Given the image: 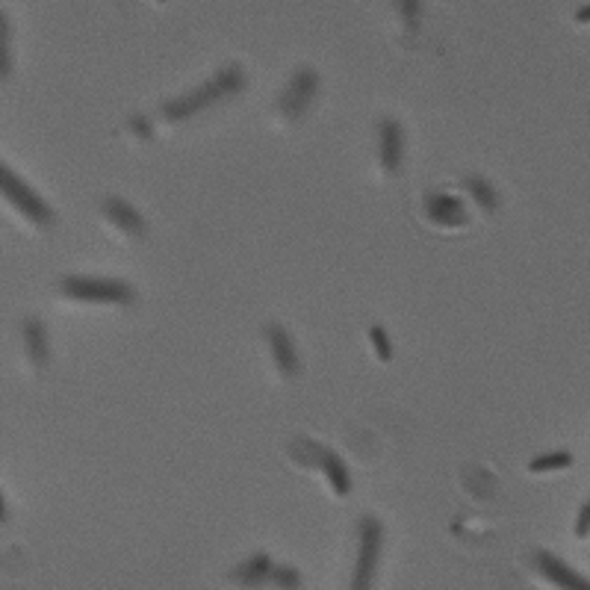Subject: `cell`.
Segmentation results:
<instances>
[{"label":"cell","mask_w":590,"mask_h":590,"mask_svg":"<svg viewBox=\"0 0 590 590\" xmlns=\"http://www.w3.org/2000/svg\"><path fill=\"white\" fill-rule=\"evenodd\" d=\"M248 77H245V68L242 65H225L222 71H216L210 80H204L201 86H195L192 92L180 95V98H172L160 107V118L169 121V124H177V121H186V118L198 116L216 104H222L225 98L231 95H239L245 89Z\"/></svg>","instance_id":"6da1fadb"},{"label":"cell","mask_w":590,"mask_h":590,"mask_svg":"<svg viewBox=\"0 0 590 590\" xmlns=\"http://www.w3.org/2000/svg\"><path fill=\"white\" fill-rule=\"evenodd\" d=\"M0 198L15 207L27 222H33L36 228H51L57 222L51 204L33 189L24 183V177H18L6 163H0Z\"/></svg>","instance_id":"7a4b0ae2"},{"label":"cell","mask_w":590,"mask_h":590,"mask_svg":"<svg viewBox=\"0 0 590 590\" xmlns=\"http://www.w3.org/2000/svg\"><path fill=\"white\" fill-rule=\"evenodd\" d=\"M59 293L71 301L83 304H133L136 290L127 281L118 278H86V275H68L59 281Z\"/></svg>","instance_id":"3957f363"},{"label":"cell","mask_w":590,"mask_h":590,"mask_svg":"<svg viewBox=\"0 0 590 590\" xmlns=\"http://www.w3.org/2000/svg\"><path fill=\"white\" fill-rule=\"evenodd\" d=\"M384 549V526L375 517H363L357 526V561H354L352 588L349 590H372L378 561Z\"/></svg>","instance_id":"277c9868"},{"label":"cell","mask_w":590,"mask_h":590,"mask_svg":"<svg viewBox=\"0 0 590 590\" xmlns=\"http://www.w3.org/2000/svg\"><path fill=\"white\" fill-rule=\"evenodd\" d=\"M293 455L298 464H307V467H319L328 487L337 493V496H349L352 493V472L346 467V461L334 452V449H325L313 440H304L298 437L293 443Z\"/></svg>","instance_id":"5b68a950"},{"label":"cell","mask_w":590,"mask_h":590,"mask_svg":"<svg viewBox=\"0 0 590 590\" xmlns=\"http://www.w3.org/2000/svg\"><path fill=\"white\" fill-rule=\"evenodd\" d=\"M316 95H319V74H316V68L301 65V68H295L284 95L278 98L275 113H278L281 121H298L301 116H307V110L313 107Z\"/></svg>","instance_id":"8992f818"},{"label":"cell","mask_w":590,"mask_h":590,"mask_svg":"<svg viewBox=\"0 0 590 590\" xmlns=\"http://www.w3.org/2000/svg\"><path fill=\"white\" fill-rule=\"evenodd\" d=\"M378 163L384 175H396L405 163V127L396 118L378 124Z\"/></svg>","instance_id":"52a82bcc"},{"label":"cell","mask_w":590,"mask_h":590,"mask_svg":"<svg viewBox=\"0 0 590 590\" xmlns=\"http://www.w3.org/2000/svg\"><path fill=\"white\" fill-rule=\"evenodd\" d=\"M101 213H104V219L116 228L118 234H124L127 239H145L148 236L145 216L133 204H127L124 198H104Z\"/></svg>","instance_id":"ba28073f"},{"label":"cell","mask_w":590,"mask_h":590,"mask_svg":"<svg viewBox=\"0 0 590 590\" xmlns=\"http://www.w3.org/2000/svg\"><path fill=\"white\" fill-rule=\"evenodd\" d=\"M425 213L440 228H464L470 222L467 204L458 195H449V192H431L425 198Z\"/></svg>","instance_id":"9c48e42d"},{"label":"cell","mask_w":590,"mask_h":590,"mask_svg":"<svg viewBox=\"0 0 590 590\" xmlns=\"http://www.w3.org/2000/svg\"><path fill=\"white\" fill-rule=\"evenodd\" d=\"M266 343H269V349H272V360H275V366H278V372L284 375V378H295L298 372H301V357H298V349H295L293 343V334L284 328V325H269L266 328Z\"/></svg>","instance_id":"30bf717a"},{"label":"cell","mask_w":590,"mask_h":590,"mask_svg":"<svg viewBox=\"0 0 590 590\" xmlns=\"http://www.w3.org/2000/svg\"><path fill=\"white\" fill-rule=\"evenodd\" d=\"M531 561H534V570L558 590H590L588 582L573 567H567L561 558H555L552 552H534Z\"/></svg>","instance_id":"8fae6325"},{"label":"cell","mask_w":590,"mask_h":590,"mask_svg":"<svg viewBox=\"0 0 590 590\" xmlns=\"http://www.w3.org/2000/svg\"><path fill=\"white\" fill-rule=\"evenodd\" d=\"M21 337H24V352L30 357V363L39 372L48 369L51 366V337H48V328L36 316H30L24 322V328H21Z\"/></svg>","instance_id":"7c38bea8"},{"label":"cell","mask_w":590,"mask_h":590,"mask_svg":"<svg viewBox=\"0 0 590 590\" xmlns=\"http://www.w3.org/2000/svg\"><path fill=\"white\" fill-rule=\"evenodd\" d=\"M272 558L266 552H254L251 558H245L234 573H231V582L239 585V588H263L269 585V573H272Z\"/></svg>","instance_id":"4fadbf2b"},{"label":"cell","mask_w":590,"mask_h":590,"mask_svg":"<svg viewBox=\"0 0 590 590\" xmlns=\"http://www.w3.org/2000/svg\"><path fill=\"white\" fill-rule=\"evenodd\" d=\"M464 189L472 195V201L484 210V213H496L499 210V192L484 180V177H464Z\"/></svg>","instance_id":"5bb4252c"},{"label":"cell","mask_w":590,"mask_h":590,"mask_svg":"<svg viewBox=\"0 0 590 590\" xmlns=\"http://www.w3.org/2000/svg\"><path fill=\"white\" fill-rule=\"evenodd\" d=\"M12 74V24L0 9V83Z\"/></svg>","instance_id":"9a60e30c"},{"label":"cell","mask_w":590,"mask_h":590,"mask_svg":"<svg viewBox=\"0 0 590 590\" xmlns=\"http://www.w3.org/2000/svg\"><path fill=\"white\" fill-rule=\"evenodd\" d=\"M573 467V455L570 452H549V455H537L529 464V472H552Z\"/></svg>","instance_id":"2e32d148"},{"label":"cell","mask_w":590,"mask_h":590,"mask_svg":"<svg viewBox=\"0 0 590 590\" xmlns=\"http://www.w3.org/2000/svg\"><path fill=\"white\" fill-rule=\"evenodd\" d=\"M396 9H399L402 24L408 27V33H419V24H422V0H396Z\"/></svg>","instance_id":"e0dca14e"},{"label":"cell","mask_w":590,"mask_h":590,"mask_svg":"<svg viewBox=\"0 0 590 590\" xmlns=\"http://www.w3.org/2000/svg\"><path fill=\"white\" fill-rule=\"evenodd\" d=\"M269 585H275V588L281 590H298L301 588V573L295 570V567H272V573H269Z\"/></svg>","instance_id":"ac0fdd59"},{"label":"cell","mask_w":590,"mask_h":590,"mask_svg":"<svg viewBox=\"0 0 590 590\" xmlns=\"http://www.w3.org/2000/svg\"><path fill=\"white\" fill-rule=\"evenodd\" d=\"M369 343H372V352L378 354V360H384V363L393 360V343H390V337H387V331L381 325L369 328Z\"/></svg>","instance_id":"d6986e66"},{"label":"cell","mask_w":590,"mask_h":590,"mask_svg":"<svg viewBox=\"0 0 590 590\" xmlns=\"http://www.w3.org/2000/svg\"><path fill=\"white\" fill-rule=\"evenodd\" d=\"M127 127H130V133L136 136V139H154V127H151V121L142 116H133L130 121H127Z\"/></svg>","instance_id":"ffe728a7"},{"label":"cell","mask_w":590,"mask_h":590,"mask_svg":"<svg viewBox=\"0 0 590 590\" xmlns=\"http://www.w3.org/2000/svg\"><path fill=\"white\" fill-rule=\"evenodd\" d=\"M588 523H590V505L585 502V505H582V511H579V526H576V534H579V537H585V534H588Z\"/></svg>","instance_id":"44dd1931"},{"label":"cell","mask_w":590,"mask_h":590,"mask_svg":"<svg viewBox=\"0 0 590 590\" xmlns=\"http://www.w3.org/2000/svg\"><path fill=\"white\" fill-rule=\"evenodd\" d=\"M3 520H6V499H3V493H0V526H3Z\"/></svg>","instance_id":"7402d4cb"},{"label":"cell","mask_w":590,"mask_h":590,"mask_svg":"<svg viewBox=\"0 0 590 590\" xmlns=\"http://www.w3.org/2000/svg\"><path fill=\"white\" fill-rule=\"evenodd\" d=\"M588 6H582V9H579V21H588Z\"/></svg>","instance_id":"603a6c76"},{"label":"cell","mask_w":590,"mask_h":590,"mask_svg":"<svg viewBox=\"0 0 590 590\" xmlns=\"http://www.w3.org/2000/svg\"><path fill=\"white\" fill-rule=\"evenodd\" d=\"M157 3H166V0H157Z\"/></svg>","instance_id":"cb8c5ba5"}]
</instances>
